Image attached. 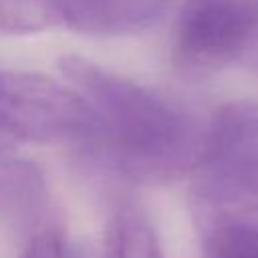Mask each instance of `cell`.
<instances>
[{
    "label": "cell",
    "mask_w": 258,
    "mask_h": 258,
    "mask_svg": "<svg viewBox=\"0 0 258 258\" xmlns=\"http://www.w3.org/2000/svg\"><path fill=\"white\" fill-rule=\"evenodd\" d=\"M4 147H6V141H4V135L0 133V153L4 151Z\"/></svg>",
    "instance_id": "11"
},
{
    "label": "cell",
    "mask_w": 258,
    "mask_h": 258,
    "mask_svg": "<svg viewBox=\"0 0 258 258\" xmlns=\"http://www.w3.org/2000/svg\"><path fill=\"white\" fill-rule=\"evenodd\" d=\"M0 133L32 143L91 145L95 117L71 85L0 69Z\"/></svg>",
    "instance_id": "2"
},
{
    "label": "cell",
    "mask_w": 258,
    "mask_h": 258,
    "mask_svg": "<svg viewBox=\"0 0 258 258\" xmlns=\"http://www.w3.org/2000/svg\"><path fill=\"white\" fill-rule=\"evenodd\" d=\"M194 208L202 258H258V200L202 179Z\"/></svg>",
    "instance_id": "5"
},
{
    "label": "cell",
    "mask_w": 258,
    "mask_h": 258,
    "mask_svg": "<svg viewBox=\"0 0 258 258\" xmlns=\"http://www.w3.org/2000/svg\"><path fill=\"white\" fill-rule=\"evenodd\" d=\"M60 26L46 0H0V36H26Z\"/></svg>",
    "instance_id": "9"
},
{
    "label": "cell",
    "mask_w": 258,
    "mask_h": 258,
    "mask_svg": "<svg viewBox=\"0 0 258 258\" xmlns=\"http://www.w3.org/2000/svg\"><path fill=\"white\" fill-rule=\"evenodd\" d=\"M20 258H85L67 234L62 220L40 228L20 242Z\"/></svg>",
    "instance_id": "10"
},
{
    "label": "cell",
    "mask_w": 258,
    "mask_h": 258,
    "mask_svg": "<svg viewBox=\"0 0 258 258\" xmlns=\"http://www.w3.org/2000/svg\"><path fill=\"white\" fill-rule=\"evenodd\" d=\"M258 28V0H185L175 20V62L214 73L240 58Z\"/></svg>",
    "instance_id": "3"
},
{
    "label": "cell",
    "mask_w": 258,
    "mask_h": 258,
    "mask_svg": "<svg viewBox=\"0 0 258 258\" xmlns=\"http://www.w3.org/2000/svg\"><path fill=\"white\" fill-rule=\"evenodd\" d=\"M60 26L95 36H123L155 24L171 0H46Z\"/></svg>",
    "instance_id": "7"
},
{
    "label": "cell",
    "mask_w": 258,
    "mask_h": 258,
    "mask_svg": "<svg viewBox=\"0 0 258 258\" xmlns=\"http://www.w3.org/2000/svg\"><path fill=\"white\" fill-rule=\"evenodd\" d=\"M105 258H163L147 216L133 204H119L107 222Z\"/></svg>",
    "instance_id": "8"
},
{
    "label": "cell",
    "mask_w": 258,
    "mask_h": 258,
    "mask_svg": "<svg viewBox=\"0 0 258 258\" xmlns=\"http://www.w3.org/2000/svg\"><path fill=\"white\" fill-rule=\"evenodd\" d=\"M200 169L208 181L258 200V103L234 101L208 121Z\"/></svg>",
    "instance_id": "4"
},
{
    "label": "cell",
    "mask_w": 258,
    "mask_h": 258,
    "mask_svg": "<svg viewBox=\"0 0 258 258\" xmlns=\"http://www.w3.org/2000/svg\"><path fill=\"white\" fill-rule=\"evenodd\" d=\"M44 173L22 159L0 163V222L22 242L40 228L58 222Z\"/></svg>",
    "instance_id": "6"
},
{
    "label": "cell",
    "mask_w": 258,
    "mask_h": 258,
    "mask_svg": "<svg viewBox=\"0 0 258 258\" xmlns=\"http://www.w3.org/2000/svg\"><path fill=\"white\" fill-rule=\"evenodd\" d=\"M60 77L95 117V145L105 159L139 183H165L200 169L208 123L165 95L79 54L58 60Z\"/></svg>",
    "instance_id": "1"
}]
</instances>
